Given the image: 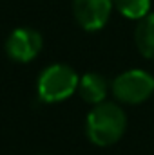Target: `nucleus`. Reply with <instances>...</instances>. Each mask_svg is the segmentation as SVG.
<instances>
[{
    "label": "nucleus",
    "instance_id": "obj_1",
    "mask_svg": "<svg viewBox=\"0 0 154 155\" xmlns=\"http://www.w3.org/2000/svg\"><path fill=\"white\" fill-rule=\"evenodd\" d=\"M127 126L123 110L114 103L96 105L87 117V135L98 146H109L116 143Z\"/></svg>",
    "mask_w": 154,
    "mask_h": 155
},
{
    "label": "nucleus",
    "instance_id": "obj_2",
    "mask_svg": "<svg viewBox=\"0 0 154 155\" xmlns=\"http://www.w3.org/2000/svg\"><path fill=\"white\" fill-rule=\"evenodd\" d=\"M76 72L67 65H51L38 79V94L47 103H56L67 99L78 87Z\"/></svg>",
    "mask_w": 154,
    "mask_h": 155
},
{
    "label": "nucleus",
    "instance_id": "obj_3",
    "mask_svg": "<svg viewBox=\"0 0 154 155\" xmlns=\"http://www.w3.org/2000/svg\"><path fill=\"white\" fill-rule=\"evenodd\" d=\"M154 92V78L140 69L127 71L113 81V94L123 103H142Z\"/></svg>",
    "mask_w": 154,
    "mask_h": 155
},
{
    "label": "nucleus",
    "instance_id": "obj_4",
    "mask_svg": "<svg viewBox=\"0 0 154 155\" xmlns=\"http://www.w3.org/2000/svg\"><path fill=\"white\" fill-rule=\"evenodd\" d=\"M113 0H73V11L76 22L85 31H98L102 29L113 9Z\"/></svg>",
    "mask_w": 154,
    "mask_h": 155
},
{
    "label": "nucleus",
    "instance_id": "obj_5",
    "mask_svg": "<svg viewBox=\"0 0 154 155\" xmlns=\"http://www.w3.org/2000/svg\"><path fill=\"white\" fill-rule=\"evenodd\" d=\"M7 54L16 61H31L42 49V36L37 31L22 27L11 33L5 43Z\"/></svg>",
    "mask_w": 154,
    "mask_h": 155
},
{
    "label": "nucleus",
    "instance_id": "obj_6",
    "mask_svg": "<svg viewBox=\"0 0 154 155\" xmlns=\"http://www.w3.org/2000/svg\"><path fill=\"white\" fill-rule=\"evenodd\" d=\"M78 88H80L82 97L87 103H93V105L103 103V99L107 96V81H105V78L100 76V74H94V72H89V74H85L82 78L80 83H78Z\"/></svg>",
    "mask_w": 154,
    "mask_h": 155
},
{
    "label": "nucleus",
    "instance_id": "obj_7",
    "mask_svg": "<svg viewBox=\"0 0 154 155\" xmlns=\"http://www.w3.org/2000/svg\"><path fill=\"white\" fill-rule=\"evenodd\" d=\"M134 41L145 58H154V13L140 20L134 33Z\"/></svg>",
    "mask_w": 154,
    "mask_h": 155
},
{
    "label": "nucleus",
    "instance_id": "obj_8",
    "mask_svg": "<svg viewBox=\"0 0 154 155\" xmlns=\"http://www.w3.org/2000/svg\"><path fill=\"white\" fill-rule=\"evenodd\" d=\"M116 9L131 20H142L143 16L149 15L151 9V0H113Z\"/></svg>",
    "mask_w": 154,
    "mask_h": 155
}]
</instances>
